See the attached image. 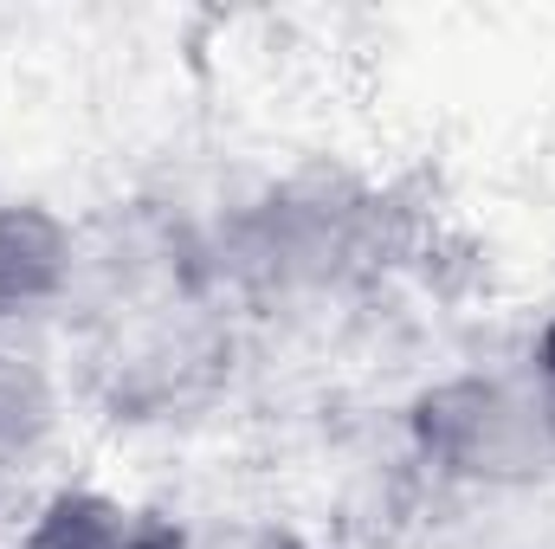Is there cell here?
<instances>
[{
	"mask_svg": "<svg viewBox=\"0 0 555 549\" xmlns=\"http://www.w3.org/2000/svg\"><path fill=\"white\" fill-rule=\"evenodd\" d=\"M46 433H52V382L26 356L0 349V478L20 472L46 446Z\"/></svg>",
	"mask_w": 555,
	"mask_h": 549,
	"instance_id": "277c9868",
	"label": "cell"
},
{
	"mask_svg": "<svg viewBox=\"0 0 555 549\" xmlns=\"http://www.w3.org/2000/svg\"><path fill=\"white\" fill-rule=\"evenodd\" d=\"M426 452L472 485H530L555 465V395L530 375H465L426 401Z\"/></svg>",
	"mask_w": 555,
	"mask_h": 549,
	"instance_id": "6da1fadb",
	"label": "cell"
},
{
	"mask_svg": "<svg viewBox=\"0 0 555 549\" xmlns=\"http://www.w3.org/2000/svg\"><path fill=\"white\" fill-rule=\"evenodd\" d=\"M20 549H168V544L149 524H137L130 511L104 505V498H59L33 518Z\"/></svg>",
	"mask_w": 555,
	"mask_h": 549,
	"instance_id": "3957f363",
	"label": "cell"
},
{
	"mask_svg": "<svg viewBox=\"0 0 555 549\" xmlns=\"http://www.w3.org/2000/svg\"><path fill=\"white\" fill-rule=\"evenodd\" d=\"M72 278V240L26 207H0V323L33 317Z\"/></svg>",
	"mask_w": 555,
	"mask_h": 549,
	"instance_id": "7a4b0ae2",
	"label": "cell"
}]
</instances>
